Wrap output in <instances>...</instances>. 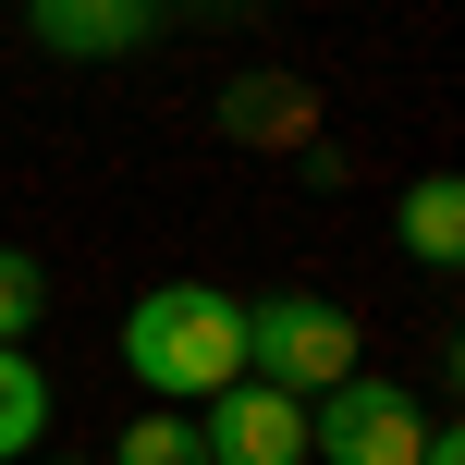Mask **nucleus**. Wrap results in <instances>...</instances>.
I'll return each mask as SVG.
<instances>
[{
  "label": "nucleus",
  "instance_id": "obj_2",
  "mask_svg": "<svg viewBox=\"0 0 465 465\" xmlns=\"http://www.w3.org/2000/svg\"><path fill=\"white\" fill-rule=\"evenodd\" d=\"M343 368H368V343H355V306H331V294H294V282L245 306V380H270V392L319 404Z\"/></svg>",
  "mask_w": 465,
  "mask_h": 465
},
{
  "label": "nucleus",
  "instance_id": "obj_4",
  "mask_svg": "<svg viewBox=\"0 0 465 465\" xmlns=\"http://www.w3.org/2000/svg\"><path fill=\"white\" fill-rule=\"evenodd\" d=\"M196 441H209V465H306V404L270 380H232L196 404Z\"/></svg>",
  "mask_w": 465,
  "mask_h": 465
},
{
  "label": "nucleus",
  "instance_id": "obj_7",
  "mask_svg": "<svg viewBox=\"0 0 465 465\" xmlns=\"http://www.w3.org/2000/svg\"><path fill=\"white\" fill-rule=\"evenodd\" d=\"M404 257H417V270H453L465 257V184L453 172H417V184H404Z\"/></svg>",
  "mask_w": 465,
  "mask_h": 465
},
{
  "label": "nucleus",
  "instance_id": "obj_5",
  "mask_svg": "<svg viewBox=\"0 0 465 465\" xmlns=\"http://www.w3.org/2000/svg\"><path fill=\"white\" fill-rule=\"evenodd\" d=\"M147 25H160V0H37V49H62V62H123V49H147Z\"/></svg>",
  "mask_w": 465,
  "mask_h": 465
},
{
  "label": "nucleus",
  "instance_id": "obj_10",
  "mask_svg": "<svg viewBox=\"0 0 465 465\" xmlns=\"http://www.w3.org/2000/svg\"><path fill=\"white\" fill-rule=\"evenodd\" d=\"M37 319H49V270H37L25 245H0V343H25Z\"/></svg>",
  "mask_w": 465,
  "mask_h": 465
},
{
  "label": "nucleus",
  "instance_id": "obj_1",
  "mask_svg": "<svg viewBox=\"0 0 465 465\" xmlns=\"http://www.w3.org/2000/svg\"><path fill=\"white\" fill-rule=\"evenodd\" d=\"M123 380H135L147 404H209L245 380V294H221V282H147L135 306H123Z\"/></svg>",
  "mask_w": 465,
  "mask_h": 465
},
{
  "label": "nucleus",
  "instance_id": "obj_6",
  "mask_svg": "<svg viewBox=\"0 0 465 465\" xmlns=\"http://www.w3.org/2000/svg\"><path fill=\"white\" fill-rule=\"evenodd\" d=\"M221 135H245V147H306V135H319V98H306L294 74H232V86H221Z\"/></svg>",
  "mask_w": 465,
  "mask_h": 465
},
{
  "label": "nucleus",
  "instance_id": "obj_9",
  "mask_svg": "<svg viewBox=\"0 0 465 465\" xmlns=\"http://www.w3.org/2000/svg\"><path fill=\"white\" fill-rule=\"evenodd\" d=\"M111 465H209V441H196V417H184V404H147V417L111 441Z\"/></svg>",
  "mask_w": 465,
  "mask_h": 465
},
{
  "label": "nucleus",
  "instance_id": "obj_8",
  "mask_svg": "<svg viewBox=\"0 0 465 465\" xmlns=\"http://www.w3.org/2000/svg\"><path fill=\"white\" fill-rule=\"evenodd\" d=\"M37 441H49V368L25 343H0V465H25Z\"/></svg>",
  "mask_w": 465,
  "mask_h": 465
},
{
  "label": "nucleus",
  "instance_id": "obj_3",
  "mask_svg": "<svg viewBox=\"0 0 465 465\" xmlns=\"http://www.w3.org/2000/svg\"><path fill=\"white\" fill-rule=\"evenodd\" d=\"M417 441H429V404L392 368H343L306 404V453L319 465H417Z\"/></svg>",
  "mask_w": 465,
  "mask_h": 465
}]
</instances>
